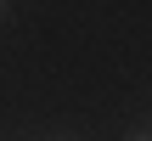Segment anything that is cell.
<instances>
[{"instance_id":"277c9868","label":"cell","mask_w":152,"mask_h":141,"mask_svg":"<svg viewBox=\"0 0 152 141\" xmlns=\"http://www.w3.org/2000/svg\"><path fill=\"white\" fill-rule=\"evenodd\" d=\"M147 130H152V124H147Z\"/></svg>"},{"instance_id":"7a4b0ae2","label":"cell","mask_w":152,"mask_h":141,"mask_svg":"<svg viewBox=\"0 0 152 141\" xmlns=\"http://www.w3.org/2000/svg\"><path fill=\"white\" fill-rule=\"evenodd\" d=\"M45 141H73V136H45Z\"/></svg>"},{"instance_id":"6da1fadb","label":"cell","mask_w":152,"mask_h":141,"mask_svg":"<svg viewBox=\"0 0 152 141\" xmlns=\"http://www.w3.org/2000/svg\"><path fill=\"white\" fill-rule=\"evenodd\" d=\"M124 141H152V130H147V124H135V130H124Z\"/></svg>"},{"instance_id":"3957f363","label":"cell","mask_w":152,"mask_h":141,"mask_svg":"<svg viewBox=\"0 0 152 141\" xmlns=\"http://www.w3.org/2000/svg\"><path fill=\"white\" fill-rule=\"evenodd\" d=\"M6 6H11V0H0V17H6Z\"/></svg>"}]
</instances>
